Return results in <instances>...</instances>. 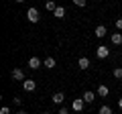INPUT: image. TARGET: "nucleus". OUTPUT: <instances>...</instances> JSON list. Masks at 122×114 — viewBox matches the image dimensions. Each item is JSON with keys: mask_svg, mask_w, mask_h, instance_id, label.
Segmentation results:
<instances>
[{"mask_svg": "<svg viewBox=\"0 0 122 114\" xmlns=\"http://www.w3.org/2000/svg\"><path fill=\"white\" fill-rule=\"evenodd\" d=\"M26 18H29V22H39V10L37 8H33V6H30L29 10H26Z\"/></svg>", "mask_w": 122, "mask_h": 114, "instance_id": "nucleus-1", "label": "nucleus"}, {"mask_svg": "<svg viewBox=\"0 0 122 114\" xmlns=\"http://www.w3.org/2000/svg\"><path fill=\"white\" fill-rule=\"evenodd\" d=\"M83 106H86V102H83V98H75V100L71 102V108L75 110V114H81Z\"/></svg>", "mask_w": 122, "mask_h": 114, "instance_id": "nucleus-2", "label": "nucleus"}, {"mask_svg": "<svg viewBox=\"0 0 122 114\" xmlns=\"http://www.w3.org/2000/svg\"><path fill=\"white\" fill-rule=\"evenodd\" d=\"M35 88H37V82L35 79H25V82H22V90H25V92H35Z\"/></svg>", "mask_w": 122, "mask_h": 114, "instance_id": "nucleus-3", "label": "nucleus"}, {"mask_svg": "<svg viewBox=\"0 0 122 114\" xmlns=\"http://www.w3.org/2000/svg\"><path fill=\"white\" fill-rule=\"evenodd\" d=\"M10 75H12V79H16V82H25V79H26V78H25V71H22L20 67H14Z\"/></svg>", "mask_w": 122, "mask_h": 114, "instance_id": "nucleus-4", "label": "nucleus"}, {"mask_svg": "<svg viewBox=\"0 0 122 114\" xmlns=\"http://www.w3.org/2000/svg\"><path fill=\"white\" fill-rule=\"evenodd\" d=\"M96 55L100 57V59H106V57L110 55V47H106V45H100V47L96 49Z\"/></svg>", "mask_w": 122, "mask_h": 114, "instance_id": "nucleus-5", "label": "nucleus"}, {"mask_svg": "<svg viewBox=\"0 0 122 114\" xmlns=\"http://www.w3.org/2000/svg\"><path fill=\"white\" fill-rule=\"evenodd\" d=\"M94 35H96L98 39H104V37L108 35V29H106L104 25H98V26H96V31H94Z\"/></svg>", "mask_w": 122, "mask_h": 114, "instance_id": "nucleus-6", "label": "nucleus"}, {"mask_svg": "<svg viewBox=\"0 0 122 114\" xmlns=\"http://www.w3.org/2000/svg\"><path fill=\"white\" fill-rule=\"evenodd\" d=\"M63 100H65V96H63V92H55V94H53V96H51V102H53V104H63Z\"/></svg>", "mask_w": 122, "mask_h": 114, "instance_id": "nucleus-7", "label": "nucleus"}, {"mask_svg": "<svg viewBox=\"0 0 122 114\" xmlns=\"http://www.w3.org/2000/svg\"><path fill=\"white\" fill-rule=\"evenodd\" d=\"M41 65H43V61H41L39 57H30V59H29V67H30V69H39Z\"/></svg>", "mask_w": 122, "mask_h": 114, "instance_id": "nucleus-8", "label": "nucleus"}, {"mask_svg": "<svg viewBox=\"0 0 122 114\" xmlns=\"http://www.w3.org/2000/svg\"><path fill=\"white\" fill-rule=\"evenodd\" d=\"M81 98H83V102H86V104H92V102L96 100V94L87 90V92H83V96H81Z\"/></svg>", "mask_w": 122, "mask_h": 114, "instance_id": "nucleus-9", "label": "nucleus"}, {"mask_svg": "<svg viewBox=\"0 0 122 114\" xmlns=\"http://www.w3.org/2000/svg\"><path fill=\"white\" fill-rule=\"evenodd\" d=\"M77 67L79 69H87V67H90V59H87V57H79L77 59Z\"/></svg>", "mask_w": 122, "mask_h": 114, "instance_id": "nucleus-10", "label": "nucleus"}, {"mask_svg": "<svg viewBox=\"0 0 122 114\" xmlns=\"http://www.w3.org/2000/svg\"><path fill=\"white\" fill-rule=\"evenodd\" d=\"M110 41H112L114 45H122V33H112Z\"/></svg>", "mask_w": 122, "mask_h": 114, "instance_id": "nucleus-11", "label": "nucleus"}, {"mask_svg": "<svg viewBox=\"0 0 122 114\" xmlns=\"http://www.w3.org/2000/svg\"><path fill=\"white\" fill-rule=\"evenodd\" d=\"M108 94H110L108 86H100V88H98V96H100V98H106Z\"/></svg>", "mask_w": 122, "mask_h": 114, "instance_id": "nucleus-12", "label": "nucleus"}, {"mask_svg": "<svg viewBox=\"0 0 122 114\" xmlns=\"http://www.w3.org/2000/svg\"><path fill=\"white\" fill-rule=\"evenodd\" d=\"M43 65L47 67V69H53V67H55V59H53V57H47V59L43 61Z\"/></svg>", "mask_w": 122, "mask_h": 114, "instance_id": "nucleus-13", "label": "nucleus"}, {"mask_svg": "<svg viewBox=\"0 0 122 114\" xmlns=\"http://www.w3.org/2000/svg\"><path fill=\"white\" fill-rule=\"evenodd\" d=\"M53 14H55L57 18H65V8H63V6H57V10Z\"/></svg>", "mask_w": 122, "mask_h": 114, "instance_id": "nucleus-14", "label": "nucleus"}, {"mask_svg": "<svg viewBox=\"0 0 122 114\" xmlns=\"http://www.w3.org/2000/svg\"><path fill=\"white\" fill-rule=\"evenodd\" d=\"M45 8H47V10H51V12H55V10H57V4L53 2V0H47V4H45Z\"/></svg>", "mask_w": 122, "mask_h": 114, "instance_id": "nucleus-15", "label": "nucleus"}, {"mask_svg": "<svg viewBox=\"0 0 122 114\" xmlns=\"http://www.w3.org/2000/svg\"><path fill=\"white\" fill-rule=\"evenodd\" d=\"M98 114H112V108H110V106H100V110H98Z\"/></svg>", "mask_w": 122, "mask_h": 114, "instance_id": "nucleus-16", "label": "nucleus"}, {"mask_svg": "<svg viewBox=\"0 0 122 114\" xmlns=\"http://www.w3.org/2000/svg\"><path fill=\"white\" fill-rule=\"evenodd\" d=\"M114 78L122 79V67H116V69H114Z\"/></svg>", "mask_w": 122, "mask_h": 114, "instance_id": "nucleus-17", "label": "nucleus"}, {"mask_svg": "<svg viewBox=\"0 0 122 114\" xmlns=\"http://www.w3.org/2000/svg\"><path fill=\"white\" fill-rule=\"evenodd\" d=\"M71 2H73L75 6H79V8H81V6H86V0H71Z\"/></svg>", "mask_w": 122, "mask_h": 114, "instance_id": "nucleus-18", "label": "nucleus"}, {"mask_svg": "<svg viewBox=\"0 0 122 114\" xmlns=\"http://www.w3.org/2000/svg\"><path fill=\"white\" fill-rule=\"evenodd\" d=\"M0 114H10V108L8 106H2V108H0Z\"/></svg>", "mask_w": 122, "mask_h": 114, "instance_id": "nucleus-19", "label": "nucleus"}, {"mask_svg": "<svg viewBox=\"0 0 122 114\" xmlns=\"http://www.w3.org/2000/svg\"><path fill=\"white\" fill-rule=\"evenodd\" d=\"M116 29H118V31H122V18H118V21H116Z\"/></svg>", "mask_w": 122, "mask_h": 114, "instance_id": "nucleus-20", "label": "nucleus"}, {"mask_svg": "<svg viewBox=\"0 0 122 114\" xmlns=\"http://www.w3.org/2000/svg\"><path fill=\"white\" fill-rule=\"evenodd\" d=\"M12 102H14L16 106H20V104H22V100H20V98H12Z\"/></svg>", "mask_w": 122, "mask_h": 114, "instance_id": "nucleus-21", "label": "nucleus"}, {"mask_svg": "<svg viewBox=\"0 0 122 114\" xmlns=\"http://www.w3.org/2000/svg\"><path fill=\"white\" fill-rule=\"evenodd\" d=\"M57 114H69V112H67V108H59V112H57Z\"/></svg>", "mask_w": 122, "mask_h": 114, "instance_id": "nucleus-22", "label": "nucleus"}, {"mask_svg": "<svg viewBox=\"0 0 122 114\" xmlns=\"http://www.w3.org/2000/svg\"><path fill=\"white\" fill-rule=\"evenodd\" d=\"M118 108L122 110V98H120V100H118Z\"/></svg>", "mask_w": 122, "mask_h": 114, "instance_id": "nucleus-23", "label": "nucleus"}, {"mask_svg": "<svg viewBox=\"0 0 122 114\" xmlns=\"http://www.w3.org/2000/svg\"><path fill=\"white\" fill-rule=\"evenodd\" d=\"M16 114H26V112H25V110H18V112H16Z\"/></svg>", "mask_w": 122, "mask_h": 114, "instance_id": "nucleus-24", "label": "nucleus"}, {"mask_svg": "<svg viewBox=\"0 0 122 114\" xmlns=\"http://www.w3.org/2000/svg\"><path fill=\"white\" fill-rule=\"evenodd\" d=\"M43 114H53V112H47V110H45V112H43Z\"/></svg>", "mask_w": 122, "mask_h": 114, "instance_id": "nucleus-25", "label": "nucleus"}, {"mask_svg": "<svg viewBox=\"0 0 122 114\" xmlns=\"http://www.w3.org/2000/svg\"><path fill=\"white\" fill-rule=\"evenodd\" d=\"M14 2H25V0H14Z\"/></svg>", "mask_w": 122, "mask_h": 114, "instance_id": "nucleus-26", "label": "nucleus"}, {"mask_svg": "<svg viewBox=\"0 0 122 114\" xmlns=\"http://www.w3.org/2000/svg\"><path fill=\"white\" fill-rule=\"evenodd\" d=\"M120 90H122V82H120Z\"/></svg>", "mask_w": 122, "mask_h": 114, "instance_id": "nucleus-27", "label": "nucleus"}]
</instances>
